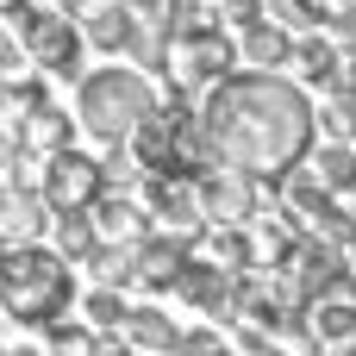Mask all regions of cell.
<instances>
[{
  "mask_svg": "<svg viewBox=\"0 0 356 356\" xmlns=\"http://www.w3.org/2000/svg\"><path fill=\"white\" fill-rule=\"evenodd\" d=\"M200 119H207L213 156L225 169L257 175V181H282L319 144V106L307 100V88L288 75H263V69L219 81L207 94Z\"/></svg>",
  "mask_w": 356,
  "mask_h": 356,
  "instance_id": "cell-1",
  "label": "cell"
},
{
  "mask_svg": "<svg viewBox=\"0 0 356 356\" xmlns=\"http://www.w3.org/2000/svg\"><path fill=\"white\" fill-rule=\"evenodd\" d=\"M75 307V275L69 257L50 244H6L0 250V313L25 332H50Z\"/></svg>",
  "mask_w": 356,
  "mask_h": 356,
  "instance_id": "cell-2",
  "label": "cell"
},
{
  "mask_svg": "<svg viewBox=\"0 0 356 356\" xmlns=\"http://www.w3.org/2000/svg\"><path fill=\"white\" fill-rule=\"evenodd\" d=\"M156 100H163V94L150 88L144 69H94V75L75 81V119H81V131H88L100 150L131 144L138 125L156 113Z\"/></svg>",
  "mask_w": 356,
  "mask_h": 356,
  "instance_id": "cell-3",
  "label": "cell"
},
{
  "mask_svg": "<svg viewBox=\"0 0 356 356\" xmlns=\"http://www.w3.org/2000/svg\"><path fill=\"white\" fill-rule=\"evenodd\" d=\"M6 25L19 31L31 69H44L56 81H81V44H88V31L75 25V13H63V6H19V13H6Z\"/></svg>",
  "mask_w": 356,
  "mask_h": 356,
  "instance_id": "cell-4",
  "label": "cell"
},
{
  "mask_svg": "<svg viewBox=\"0 0 356 356\" xmlns=\"http://www.w3.org/2000/svg\"><path fill=\"white\" fill-rule=\"evenodd\" d=\"M100 194H106V163H94V150L69 144V150L44 156V200H50L56 213H81V207H94Z\"/></svg>",
  "mask_w": 356,
  "mask_h": 356,
  "instance_id": "cell-5",
  "label": "cell"
},
{
  "mask_svg": "<svg viewBox=\"0 0 356 356\" xmlns=\"http://www.w3.org/2000/svg\"><path fill=\"white\" fill-rule=\"evenodd\" d=\"M244 56H238V31L232 25H213V31H200V38H188V44H175V88H219V81H232V69H238Z\"/></svg>",
  "mask_w": 356,
  "mask_h": 356,
  "instance_id": "cell-6",
  "label": "cell"
},
{
  "mask_svg": "<svg viewBox=\"0 0 356 356\" xmlns=\"http://www.w3.org/2000/svg\"><path fill=\"white\" fill-rule=\"evenodd\" d=\"M200 207H207V232H213V225H257V213H263V181L219 163V169L200 175Z\"/></svg>",
  "mask_w": 356,
  "mask_h": 356,
  "instance_id": "cell-7",
  "label": "cell"
},
{
  "mask_svg": "<svg viewBox=\"0 0 356 356\" xmlns=\"http://www.w3.org/2000/svg\"><path fill=\"white\" fill-rule=\"evenodd\" d=\"M238 282H244V269H225V263H213V257L194 250V263H188V275L175 282V294H181L200 319H238Z\"/></svg>",
  "mask_w": 356,
  "mask_h": 356,
  "instance_id": "cell-8",
  "label": "cell"
},
{
  "mask_svg": "<svg viewBox=\"0 0 356 356\" xmlns=\"http://www.w3.org/2000/svg\"><path fill=\"white\" fill-rule=\"evenodd\" d=\"M144 200L169 232L200 238L207 232V207H200V181L194 175H144Z\"/></svg>",
  "mask_w": 356,
  "mask_h": 356,
  "instance_id": "cell-9",
  "label": "cell"
},
{
  "mask_svg": "<svg viewBox=\"0 0 356 356\" xmlns=\"http://www.w3.org/2000/svg\"><path fill=\"white\" fill-rule=\"evenodd\" d=\"M294 38L300 31H288L282 19H250V25H238V56H244V69H263V75H275V69H288L294 63Z\"/></svg>",
  "mask_w": 356,
  "mask_h": 356,
  "instance_id": "cell-10",
  "label": "cell"
},
{
  "mask_svg": "<svg viewBox=\"0 0 356 356\" xmlns=\"http://www.w3.org/2000/svg\"><path fill=\"white\" fill-rule=\"evenodd\" d=\"M188 263H194L188 232H150V238L138 244V282H144V288H175V282L188 275Z\"/></svg>",
  "mask_w": 356,
  "mask_h": 356,
  "instance_id": "cell-11",
  "label": "cell"
},
{
  "mask_svg": "<svg viewBox=\"0 0 356 356\" xmlns=\"http://www.w3.org/2000/svg\"><path fill=\"white\" fill-rule=\"evenodd\" d=\"M94 219H100V238H113V244H144L150 238V200H138L131 188H106L100 200H94Z\"/></svg>",
  "mask_w": 356,
  "mask_h": 356,
  "instance_id": "cell-12",
  "label": "cell"
},
{
  "mask_svg": "<svg viewBox=\"0 0 356 356\" xmlns=\"http://www.w3.org/2000/svg\"><path fill=\"white\" fill-rule=\"evenodd\" d=\"M307 325H313V338H319V350L356 356V294H350V288H338V294H325V300H313V313H307Z\"/></svg>",
  "mask_w": 356,
  "mask_h": 356,
  "instance_id": "cell-13",
  "label": "cell"
},
{
  "mask_svg": "<svg viewBox=\"0 0 356 356\" xmlns=\"http://www.w3.org/2000/svg\"><path fill=\"white\" fill-rule=\"evenodd\" d=\"M44 225H56V207L44 194H25V188H6L0 194V238L6 244H38Z\"/></svg>",
  "mask_w": 356,
  "mask_h": 356,
  "instance_id": "cell-14",
  "label": "cell"
},
{
  "mask_svg": "<svg viewBox=\"0 0 356 356\" xmlns=\"http://www.w3.org/2000/svg\"><path fill=\"white\" fill-rule=\"evenodd\" d=\"M138 25H144V13H131L125 0H100V6H88V19H81V31H88V44H94L100 56H119V50H131Z\"/></svg>",
  "mask_w": 356,
  "mask_h": 356,
  "instance_id": "cell-15",
  "label": "cell"
},
{
  "mask_svg": "<svg viewBox=\"0 0 356 356\" xmlns=\"http://www.w3.org/2000/svg\"><path fill=\"white\" fill-rule=\"evenodd\" d=\"M75 131H81V119L63 113L56 100H44V106H31V119H25V144H19V150H31V156H56V150L75 144Z\"/></svg>",
  "mask_w": 356,
  "mask_h": 356,
  "instance_id": "cell-16",
  "label": "cell"
},
{
  "mask_svg": "<svg viewBox=\"0 0 356 356\" xmlns=\"http://www.w3.org/2000/svg\"><path fill=\"white\" fill-rule=\"evenodd\" d=\"M125 338H131V350L138 356H175L181 350V325L163 313V307H131V319H125Z\"/></svg>",
  "mask_w": 356,
  "mask_h": 356,
  "instance_id": "cell-17",
  "label": "cell"
},
{
  "mask_svg": "<svg viewBox=\"0 0 356 356\" xmlns=\"http://www.w3.org/2000/svg\"><path fill=\"white\" fill-rule=\"evenodd\" d=\"M338 56H344V44H338L332 31H300V38H294V63H288V69H294V81H313V88H319V81L338 69Z\"/></svg>",
  "mask_w": 356,
  "mask_h": 356,
  "instance_id": "cell-18",
  "label": "cell"
},
{
  "mask_svg": "<svg viewBox=\"0 0 356 356\" xmlns=\"http://www.w3.org/2000/svg\"><path fill=\"white\" fill-rule=\"evenodd\" d=\"M50 244L69 257V263H88L106 238H100V219H94V207H81V213H56V225H50Z\"/></svg>",
  "mask_w": 356,
  "mask_h": 356,
  "instance_id": "cell-19",
  "label": "cell"
},
{
  "mask_svg": "<svg viewBox=\"0 0 356 356\" xmlns=\"http://www.w3.org/2000/svg\"><path fill=\"white\" fill-rule=\"evenodd\" d=\"M313 169H319V181L344 200V194H356V144H338V138H319L313 144V156H307Z\"/></svg>",
  "mask_w": 356,
  "mask_h": 356,
  "instance_id": "cell-20",
  "label": "cell"
},
{
  "mask_svg": "<svg viewBox=\"0 0 356 356\" xmlns=\"http://www.w3.org/2000/svg\"><path fill=\"white\" fill-rule=\"evenodd\" d=\"M88 269H94V282L100 288H138V244H100L94 257H88Z\"/></svg>",
  "mask_w": 356,
  "mask_h": 356,
  "instance_id": "cell-21",
  "label": "cell"
},
{
  "mask_svg": "<svg viewBox=\"0 0 356 356\" xmlns=\"http://www.w3.org/2000/svg\"><path fill=\"white\" fill-rule=\"evenodd\" d=\"M81 319L94 325V332H125V319H131V307H125V288H88L81 294Z\"/></svg>",
  "mask_w": 356,
  "mask_h": 356,
  "instance_id": "cell-22",
  "label": "cell"
},
{
  "mask_svg": "<svg viewBox=\"0 0 356 356\" xmlns=\"http://www.w3.org/2000/svg\"><path fill=\"white\" fill-rule=\"evenodd\" d=\"M319 138L356 144V94H325V106H319Z\"/></svg>",
  "mask_w": 356,
  "mask_h": 356,
  "instance_id": "cell-23",
  "label": "cell"
},
{
  "mask_svg": "<svg viewBox=\"0 0 356 356\" xmlns=\"http://www.w3.org/2000/svg\"><path fill=\"white\" fill-rule=\"evenodd\" d=\"M19 69H31V56H25L19 31H13V25H0V75H19Z\"/></svg>",
  "mask_w": 356,
  "mask_h": 356,
  "instance_id": "cell-24",
  "label": "cell"
},
{
  "mask_svg": "<svg viewBox=\"0 0 356 356\" xmlns=\"http://www.w3.org/2000/svg\"><path fill=\"white\" fill-rule=\"evenodd\" d=\"M325 31H332V38H338V44H344V50L356 56V6H332V19H325Z\"/></svg>",
  "mask_w": 356,
  "mask_h": 356,
  "instance_id": "cell-25",
  "label": "cell"
},
{
  "mask_svg": "<svg viewBox=\"0 0 356 356\" xmlns=\"http://www.w3.org/2000/svg\"><path fill=\"white\" fill-rule=\"evenodd\" d=\"M125 6H131V13H144V19H156V13H163L169 0H125Z\"/></svg>",
  "mask_w": 356,
  "mask_h": 356,
  "instance_id": "cell-26",
  "label": "cell"
},
{
  "mask_svg": "<svg viewBox=\"0 0 356 356\" xmlns=\"http://www.w3.org/2000/svg\"><path fill=\"white\" fill-rule=\"evenodd\" d=\"M63 13H75V19H88V6H100V0H56Z\"/></svg>",
  "mask_w": 356,
  "mask_h": 356,
  "instance_id": "cell-27",
  "label": "cell"
},
{
  "mask_svg": "<svg viewBox=\"0 0 356 356\" xmlns=\"http://www.w3.org/2000/svg\"><path fill=\"white\" fill-rule=\"evenodd\" d=\"M6 356H50V344L38 350V344H19V350H6Z\"/></svg>",
  "mask_w": 356,
  "mask_h": 356,
  "instance_id": "cell-28",
  "label": "cell"
},
{
  "mask_svg": "<svg viewBox=\"0 0 356 356\" xmlns=\"http://www.w3.org/2000/svg\"><path fill=\"white\" fill-rule=\"evenodd\" d=\"M244 356H288L282 344H257V350H244Z\"/></svg>",
  "mask_w": 356,
  "mask_h": 356,
  "instance_id": "cell-29",
  "label": "cell"
},
{
  "mask_svg": "<svg viewBox=\"0 0 356 356\" xmlns=\"http://www.w3.org/2000/svg\"><path fill=\"white\" fill-rule=\"evenodd\" d=\"M19 6H31V0H0V13H19Z\"/></svg>",
  "mask_w": 356,
  "mask_h": 356,
  "instance_id": "cell-30",
  "label": "cell"
},
{
  "mask_svg": "<svg viewBox=\"0 0 356 356\" xmlns=\"http://www.w3.org/2000/svg\"><path fill=\"white\" fill-rule=\"evenodd\" d=\"M350 269H356V238H350Z\"/></svg>",
  "mask_w": 356,
  "mask_h": 356,
  "instance_id": "cell-31",
  "label": "cell"
},
{
  "mask_svg": "<svg viewBox=\"0 0 356 356\" xmlns=\"http://www.w3.org/2000/svg\"><path fill=\"white\" fill-rule=\"evenodd\" d=\"M332 6H356V0H332Z\"/></svg>",
  "mask_w": 356,
  "mask_h": 356,
  "instance_id": "cell-32",
  "label": "cell"
},
{
  "mask_svg": "<svg viewBox=\"0 0 356 356\" xmlns=\"http://www.w3.org/2000/svg\"><path fill=\"white\" fill-rule=\"evenodd\" d=\"M319 356H338V350H319Z\"/></svg>",
  "mask_w": 356,
  "mask_h": 356,
  "instance_id": "cell-33",
  "label": "cell"
},
{
  "mask_svg": "<svg viewBox=\"0 0 356 356\" xmlns=\"http://www.w3.org/2000/svg\"><path fill=\"white\" fill-rule=\"evenodd\" d=\"M0 356H6V350H0Z\"/></svg>",
  "mask_w": 356,
  "mask_h": 356,
  "instance_id": "cell-34",
  "label": "cell"
}]
</instances>
